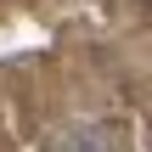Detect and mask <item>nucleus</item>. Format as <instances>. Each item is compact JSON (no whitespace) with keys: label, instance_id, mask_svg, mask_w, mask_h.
Wrapping results in <instances>:
<instances>
[{"label":"nucleus","instance_id":"nucleus-1","mask_svg":"<svg viewBox=\"0 0 152 152\" xmlns=\"http://www.w3.org/2000/svg\"><path fill=\"white\" fill-rule=\"evenodd\" d=\"M56 152H124V147H118V135H113L107 124H73V130L56 141Z\"/></svg>","mask_w":152,"mask_h":152}]
</instances>
